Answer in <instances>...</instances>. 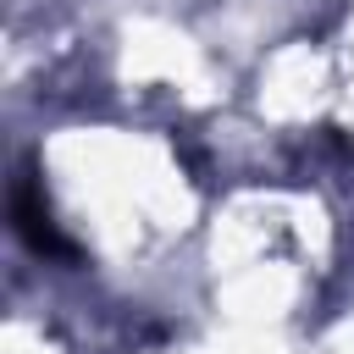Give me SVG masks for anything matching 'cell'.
I'll return each mask as SVG.
<instances>
[{"label": "cell", "instance_id": "obj_1", "mask_svg": "<svg viewBox=\"0 0 354 354\" xmlns=\"http://www.w3.org/2000/svg\"><path fill=\"white\" fill-rule=\"evenodd\" d=\"M11 216H17V232H22L33 249H61V238H55V227H50V210L33 205V188H28V183H17V194H11Z\"/></svg>", "mask_w": 354, "mask_h": 354}]
</instances>
